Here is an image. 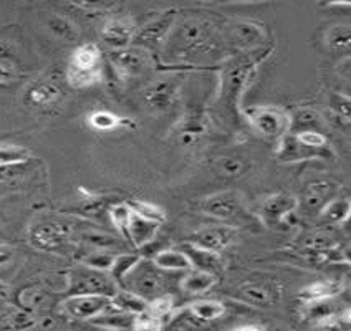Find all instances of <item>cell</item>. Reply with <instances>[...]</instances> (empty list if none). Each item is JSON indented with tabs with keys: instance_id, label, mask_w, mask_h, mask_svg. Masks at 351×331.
I'll list each match as a JSON object with an SVG mask.
<instances>
[{
	"instance_id": "d590c367",
	"label": "cell",
	"mask_w": 351,
	"mask_h": 331,
	"mask_svg": "<svg viewBox=\"0 0 351 331\" xmlns=\"http://www.w3.org/2000/svg\"><path fill=\"white\" fill-rule=\"evenodd\" d=\"M141 258H143L141 254H133V252L117 254L113 265H111L110 272L108 273H110V277L117 282L118 286H121V283L125 280L126 275L136 267V263L141 260Z\"/></svg>"
},
{
	"instance_id": "44dd1931",
	"label": "cell",
	"mask_w": 351,
	"mask_h": 331,
	"mask_svg": "<svg viewBox=\"0 0 351 331\" xmlns=\"http://www.w3.org/2000/svg\"><path fill=\"white\" fill-rule=\"evenodd\" d=\"M207 121L206 117L199 110L187 111V114L182 118L179 125V141L184 146H193L199 139L206 134Z\"/></svg>"
},
{
	"instance_id": "f6af8a7d",
	"label": "cell",
	"mask_w": 351,
	"mask_h": 331,
	"mask_svg": "<svg viewBox=\"0 0 351 331\" xmlns=\"http://www.w3.org/2000/svg\"><path fill=\"white\" fill-rule=\"evenodd\" d=\"M117 254L106 252V250H97V252H90L83 258V265L90 267V269L99 270V272H110L111 265H113Z\"/></svg>"
},
{
	"instance_id": "d6986e66",
	"label": "cell",
	"mask_w": 351,
	"mask_h": 331,
	"mask_svg": "<svg viewBox=\"0 0 351 331\" xmlns=\"http://www.w3.org/2000/svg\"><path fill=\"white\" fill-rule=\"evenodd\" d=\"M302 247L306 254L312 255V260H330V257L337 252L338 244L332 234L315 232L303 238Z\"/></svg>"
},
{
	"instance_id": "9a60e30c",
	"label": "cell",
	"mask_w": 351,
	"mask_h": 331,
	"mask_svg": "<svg viewBox=\"0 0 351 331\" xmlns=\"http://www.w3.org/2000/svg\"><path fill=\"white\" fill-rule=\"evenodd\" d=\"M176 25V10H167L159 17L149 20L141 30H136L133 42L138 43V47L143 45H158V43L166 42Z\"/></svg>"
},
{
	"instance_id": "484cf974",
	"label": "cell",
	"mask_w": 351,
	"mask_h": 331,
	"mask_svg": "<svg viewBox=\"0 0 351 331\" xmlns=\"http://www.w3.org/2000/svg\"><path fill=\"white\" fill-rule=\"evenodd\" d=\"M215 282H217V277L213 273L201 272V270L191 269L187 270L184 277L181 278V290L186 295H204L214 289Z\"/></svg>"
},
{
	"instance_id": "e0dca14e",
	"label": "cell",
	"mask_w": 351,
	"mask_h": 331,
	"mask_svg": "<svg viewBox=\"0 0 351 331\" xmlns=\"http://www.w3.org/2000/svg\"><path fill=\"white\" fill-rule=\"evenodd\" d=\"M298 207L292 194L278 193L267 197L261 204V219L267 225H278Z\"/></svg>"
},
{
	"instance_id": "11a10c76",
	"label": "cell",
	"mask_w": 351,
	"mask_h": 331,
	"mask_svg": "<svg viewBox=\"0 0 351 331\" xmlns=\"http://www.w3.org/2000/svg\"><path fill=\"white\" fill-rule=\"evenodd\" d=\"M9 295V285L0 280V298H5Z\"/></svg>"
},
{
	"instance_id": "83f0119b",
	"label": "cell",
	"mask_w": 351,
	"mask_h": 331,
	"mask_svg": "<svg viewBox=\"0 0 351 331\" xmlns=\"http://www.w3.org/2000/svg\"><path fill=\"white\" fill-rule=\"evenodd\" d=\"M194 321L210 323L219 320L226 315V305L219 300H197L186 308Z\"/></svg>"
},
{
	"instance_id": "f907efd6",
	"label": "cell",
	"mask_w": 351,
	"mask_h": 331,
	"mask_svg": "<svg viewBox=\"0 0 351 331\" xmlns=\"http://www.w3.org/2000/svg\"><path fill=\"white\" fill-rule=\"evenodd\" d=\"M15 71L10 69L7 63L0 62V85H7V83L14 82Z\"/></svg>"
},
{
	"instance_id": "d4e9b609",
	"label": "cell",
	"mask_w": 351,
	"mask_h": 331,
	"mask_svg": "<svg viewBox=\"0 0 351 331\" xmlns=\"http://www.w3.org/2000/svg\"><path fill=\"white\" fill-rule=\"evenodd\" d=\"M341 283L328 280V278H323V280H317L313 283H308L306 286H303L298 293L302 303L308 302H317V300H326V298H337L341 293Z\"/></svg>"
},
{
	"instance_id": "ab89813d",
	"label": "cell",
	"mask_w": 351,
	"mask_h": 331,
	"mask_svg": "<svg viewBox=\"0 0 351 331\" xmlns=\"http://www.w3.org/2000/svg\"><path fill=\"white\" fill-rule=\"evenodd\" d=\"M293 136L297 138V141L302 146L317 151V153H322L323 156H326L330 153L328 136L325 133H322V131H303V133L293 134Z\"/></svg>"
},
{
	"instance_id": "db71d44e",
	"label": "cell",
	"mask_w": 351,
	"mask_h": 331,
	"mask_svg": "<svg viewBox=\"0 0 351 331\" xmlns=\"http://www.w3.org/2000/svg\"><path fill=\"white\" fill-rule=\"evenodd\" d=\"M232 331H267L265 326L257 325V323H245V325L235 326Z\"/></svg>"
},
{
	"instance_id": "816d5d0a",
	"label": "cell",
	"mask_w": 351,
	"mask_h": 331,
	"mask_svg": "<svg viewBox=\"0 0 351 331\" xmlns=\"http://www.w3.org/2000/svg\"><path fill=\"white\" fill-rule=\"evenodd\" d=\"M12 260H14V249L7 245H0V269L9 265Z\"/></svg>"
},
{
	"instance_id": "7c38bea8",
	"label": "cell",
	"mask_w": 351,
	"mask_h": 331,
	"mask_svg": "<svg viewBox=\"0 0 351 331\" xmlns=\"http://www.w3.org/2000/svg\"><path fill=\"white\" fill-rule=\"evenodd\" d=\"M222 38H226L224 42L230 43L235 49L254 51L262 47L263 40H265V32L257 23L239 20V22H232L226 27Z\"/></svg>"
},
{
	"instance_id": "c3c4849f",
	"label": "cell",
	"mask_w": 351,
	"mask_h": 331,
	"mask_svg": "<svg viewBox=\"0 0 351 331\" xmlns=\"http://www.w3.org/2000/svg\"><path fill=\"white\" fill-rule=\"evenodd\" d=\"M351 103L348 97H343V95H332L330 97V106H332L333 113L338 118L345 119L346 123L350 121V111H351Z\"/></svg>"
},
{
	"instance_id": "8fae6325",
	"label": "cell",
	"mask_w": 351,
	"mask_h": 331,
	"mask_svg": "<svg viewBox=\"0 0 351 331\" xmlns=\"http://www.w3.org/2000/svg\"><path fill=\"white\" fill-rule=\"evenodd\" d=\"M179 91H181V85L176 78H159L146 86L143 99H145L147 110L154 111V113H165L176 105Z\"/></svg>"
},
{
	"instance_id": "4316f807",
	"label": "cell",
	"mask_w": 351,
	"mask_h": 331,
	"mask_svg": "<svg viewBox=\"0 0 351 331\" xmlns=\"http://www.w3.org/2000/svg\"><path fill=\"white\" fill-rule=\"evenodd\" d=\"M69 65L86 70L103 69V53L95 43H82L71 53Z\"/></svg>"
},
{
	"instance_id": "277c9868",
	"label": "cell",
	"mask_w": 351,
	"mask_h": 331,
	"mask_svg": "<svg viewBox=\"0 0 351 331\" xmlns=\"http://www.w3.org/2000/svg\"><path fill=\"white\" fill-rule=\"evenodd\" d=\"M202 212L219 222H224V225H242L244 222L250 221L252 215L247 212L244 206V199L235 191H222L206 197L201 204Z\"/></svg>"
},
{
	"instance_id": "603a6c76",
	"label": "cell",
	"mask_w": 351,
	"mask_h": 331,
	"mask_svg": "<svg viewBox=\"0 0 351 331\" xmlns=\"http://www.w3.org/2000/svg\"><path fill=\"white\" fill-rule=\"evenodd\" d=\"M343 306L337 302V298H326V300H317L302 303L300 317L303 321H308L315 325V323L326 320V318L333 317V315L343 312Z\"/></svg>"
},
{
	"instance_id": "8d00e7d4",
	"label": "cell",
	"mask_w": 351,
	"mask_h": 331,
	"mask_svg": "<svg viewBox=\"0 0 351 331\" xmlns=\"http://www.w3.org/2000/svg\"><path fill=\"white\" fill-rule=\"evenodd\" d=\"M30 159V151L19 145H0V169L20 166Z\"/></svg>"
},
{
	"instance_id": "f5cc1de1",
	"label": "cell",
	"mask_w": 351,
	"mask_h": 331,
	"mask_svg": "<svg viewBox=\"0 0 351 331\" xmlns=\"http://www.w3.org/2000/svg\"><path fill=\"white\" fill-rule=\"evenodd\" d=\"M12 53H14L12 43L7 42V40H0V62H2V60H5V58H9Z\"/></svg>"
},
{
	"instance_id": "1f68e13d",
	"label": "cell",
	"mask_w": 351,
	"mask_h": 331,
	"mask_svg": "<svg viewBox=\"0 0 351 331\" xmlns=\"http://www.w3.org/2000/svg\"><path fill=\"white\" fill-rule=\"evenodd\" d=\"M60 88L53 82H42L34 85L27 93V99L32 106L47 108L51 106L60 98Z\"/></svg>"
},
{
	"instance_id": "5b68a950",
	"label": "cell",
	"mask_w": 351,
	"mask_h": 331,
	"mask_svg": "<svg viewBox=\"0 0 351 331\" xmlns=\"http://www.w3.org/2000/svg\"><path fill=\"white\" fill-rule=\"evenodd\" d=\"M119 286L110 277L108 272L90 269L86 265H78L69 273V285L66 293L70 295H103V297H113Z\"/></svg>"
},
{
	"instance_id": "f1b7e54d",
	"label": "cell",
	"mask_w": 351,
	"mask_h": 331,
	"mask_svg": "<svg viewBox=\"0 0 351 331\" xmlns=\"http://www.w3.org/2000/svg\"><path fill=\"white\" fill-rule=\"evenodd\" d=\"M154 265L165 272H187L193 269L187 255L182 250H161L153 257Z\"/></svg>"
},
{
	"instance_id": "f546056e",
	"label": "cell",
	"mask_w": 351,
	"mask_h": 331,
	"mask_svg": "<svg viewBox=\"0 0 351 331\" xmlns=\"http://www.w3.org/2000/svg\"><path fill=\"white\" fill-rule=\"evenodd\" d=\"M323 43L332 51H348L351 45V29L348 23H333L323 32Z\"/></svg>"
},
{
	"instance_id": "ffe728a7",
	"label": "cell",
	"mask_w": 351,
	"mask_h": 331,
	"mask_svg": "<svg viewBox=\"0 0 351 331\" xmlns=\"http://www.w3.org/2000/svg\"><path fill=\"white\" fill-rule=\"evenodd\" d=\"M182 252L187 255L191 265H193V269L195 270L213 273L215 277H217V273L222 270V260L221 257H219V254L199 249V247L189 244V242H186V244L182 245Z\"/></svg>"
},
{
	"instance_id": "5bb4252c",
	"label": "cell",
	"mask_w": 351,
	"mask_h": 331,
	"mask_svg": "<svg viewBox=\"0 0 351 331\" xmlns=\"http://www.w3.org/2000/svg\"><path fill=\"white\" fill-rule=\"evenodd\" d=\"M234 235L235 232L230 225H210L199 229L187 242L199 247V249L209 250V252L214 254H221L234 241Z\"/></svg>"
},
{
	"instance_id": "6da1fadb",
	"label": "cell",
	"mask_w": 351,
	"mask_h": 331,
	"mask_svg": "<svg viewBox=\"0 0 351 331\" xmlns=\"http://www.w3.org/2000/svg\"><path fill=\"white\" fill-rule=\"evenodd\" d=\"M222 34L210 20L202 17H189L182 20L166 40L167 57L187 62L213 55L219 50Z\"/></svg>"
},
{
	"instance_id": "3957f363",
	"label": "cell",
	"mask_w": 351,
	"mask_h": 331,
	"mask_svg": "<svg viewBox=\"0 0 351 331\" xmlns=\"http://www.w3.org/2000/svg\"><path fill=\"white\" fill-rule=\"evenodd\" d=\"M169 272H165L154 265L153 260L141 258L133 270L126 275L119 289L138 295L146 303H151L156 298L167 295L169 289Z\"/></svg>"
},
{
	"instance_id": "bcb514c9",
	"label": "cell",
	"mask_w": 351,
	"mask_h": 331,
	"mask_svg": "<svg viewBox=\"0 0 351 331\" xmlns=\"http://www.w3.org/2000/svg\"><path fill=\"white\" fill-rule=\"evenodd\" d=\"M83 241L86 242L88 245L95 247L97 250H106V252H111V249L118 247V241L111 235L106 234H98V232H90L82 235Z\"/></svg>"
},
{
	"instance_id": "ac0fdd59",
	"label": "cell",
	"mask_w": 351,
	"mask_h": 331,
	"mask_svg": "<svg viewBox=\"0 0 351 331\" xmlns=\"http://www.w3.org/2000/svg\"><path fill=\"white\" fill-rule=\"evenodd\" d=\"M250 162L247 161L244 154L237 153V151H229V153L219 154L214 159V171L221 177L226 179H239L247 174Z\"/></svg>"
},
{
	"instance_id": "74e56055",
	"label": "cell",
	"mask_w": 351,
	"mask_h": 331,
	"mask_svg": "<svg viewBox=\"0 0 351 331\" xmlns=\"http://www.w3.org/2000/svg\"><path fill=\"white\" fill-rule=\"evenodd\" d=\"M20 303H22V306H25L29 312H40V310L49 308L50 297L45 290L32 286V289L22 290V293H20Z\"/></svg>"
},
{
	"instance_id": "8992f818",
	"label": "cell",
	"mask_w": 351,
	"mask_h": 331,
	"mask_svg": "<svg viewBox=\"0 0 351 331\" xmlns=\"http://www.w3.org/2000/svg\"><path fill=\"white\" fill-rule=\"evenodd\" d=\"M111 66L117 71L118 78L121 79H136L149 75L154 69V58L143 47H128L123 50L111 51L110 57Z\"/></svg>"
},
{
	"instance_id": "9f6ffc18",
	"label": "cell",
	"mask_w": 351,
	"mask_h": 331,
	"mask_svg": "<svg viewBox=\"0 0 351 331\" xmlns=\"http://www.w3.org/2000/svg\"><path fill=\"white\" fill-rule=\"evenodd\" d=\"M103 331H113V330H103Z\"/></svg>"
},
{
	"instance_id": "836d02e7",
	"label": "cell",
	"mask_w": 351,
	"mask_h": 331,
	"mask_svg": "<svg viewBox=\"0 0 351 331\" xmlns=\"http://www.w3.org/2000/svg\"><path fill=\"white\" fill-rule=\"evenodd\" d=\"M351 212V204L348 197H335L325 209L318 214L325 224L330 225H340L343 222L348 221Z\"/></svg>"
},
{
	"instance_id": "ba28073f",
	"label": "cell",
	"mask_w": 351,
	"mask_h": 331,
	"mask_svg": "<svg viewBox=\"0 0 351 331\" xmlns=\"http://www.w3.org/2000/svg\"><path fill=\"white\" fill-rule=\"evenodd\" d=\"M111 308V298L103 295H70L60 306L63 315L77 321H91Z\"/></svg>"
},
{
	"instance_id": "d6a6232c",
	"label": "cell",
	"mask_w": 351,
	"mask_h": 331,
	"mask_svg": "<svg viewBox=\"0 0 351 331\" xmlns=\"http://www.w3.org/2000/svg\"><path fill=\"white\" fill-rule=\"evenodd\" d=\"M111 306L118 312L133 315V317L147 310V303L143 298L125 289H118V292L111 297Z\"/></svg>"
},
{
	"instance_id": "7bdbcfd3",
	"label": "cell",
	"mask_w": 351,
	"mask_h": 331,
	"mask_svg": "<svg viewBox=\"0 0 351 331\" xmlns=\"http://www.w3.org/2000/svg\"><path fill=\"white\" fill-rule=\"evenodd\" d=\"M88 123L91 127L98 131H113L119 125H123V119L110 111H95L88 117Z\"/></svg>"
},
{
	"instance_id": "52a82bcc",
	"label": "cell",
	"mask_w": 351,
	"mask_h": 331,
	"mask_svg": "<svg viewBox=\"0 0 351 331\" xmlns=\"http://www.w3.org/2000/svg\"><path fill=\"white\" fill-rule=\"evenodd\" d=\"M245 117L254 130L263 138L280 139L289 133V114L277 106L249 108Z\"/></svg>"
},
{
	"instance_id": "4fadbf2b",
	"label": "cell",
	"mask_w": 351,
	"mask_h": 331,
	"mask_svg": "<svg viewBox=\"0 0 351 331\" xmlns=\"http://www.w3.org/2000/svg\"><path fill=\"white\" fill-rule=\"evenodd\" d=\"M69 235V227L62 224H51V222H43V224L32 227L29 238L30 244L35 249L45 250V252H55V250L62 249L65 245Z\"/></svg>"
},
{
	"instance_id": "b9f144b4",
	"label": "cell",
	"mask_w": 351,
	"mask_h": 331,
	"mask_svg": "<svg viewBox=\"0 0 351 331\" xmlns=\"http://www.w3.org/2000/svg\"><path fill=\"white\" fill-rule=\"evenodd\" d=\"M350 310L345 308L343 312L333 315V317L326 318V320H322L315 323L313 331H350Z\"/></svg>"
},
{
	"instance_id": "e575fe53",
	"label": "cell",
	"mask_w": 351,
	"mask_h": 331,
	"mask_svg": "<svg viewBox=\"0 0 351 331\" xmlns=\"http://www.w3.org/2000/svg\"><path fill=\"white\" fill-rule=\"evenodd\" d=\"M103 79V69L86 70V69H77V66H66V82L71 88H88L97 85Z\"/></svg>"
},
{
	"instance_id": "7a4b0ae2",
	"label": "cell",
	"mask_w": 351,
	"mask_h": 331,
	"mask_svg": "<svg viewBox=\"0 0 351 331\" xmlns=\"http://www.w3.org/2000/svg\"><path fill=\"white\" fill-rule=\"evenodd\" d=\"M267 57L265 53L258 51H245L239 58H234L229 65L222 70L221 75V101L224 108L230 113H235L241 105V99L244 97V91L249 83L250 77L257 69L258 63Z\"/></svg>"
},
{
	"instance_id": "60d3db41",
	"label": "cell",
	"mask_w": 351,
	"mask_h": 331,
	"mask_svg": "<svg viewBox=\"0 0 351 331\" xmlns=\"http://www.w3.org/2000/svg\"><path fill=\"white\" fill-rule=\"evenodd\" d=\"M131 207L134 214H138L139 217L146 219V221L156 222V224L161 225L162 222L166 221V212L161 209V207L153 204V202H146V201H133L128 204Z\"/></svg>"
},
{
	"instance_id": "f35d334b",
	"label": "cell",
	"mask_w": 351,
	"mask_h": 331,
	"mask_svg": "<svg viewBox=\"0 0 351 331\" xmlns=\"http://www.w3.org/2000/svg\"><path fill=\"white\" fill-rule=\"evenodd\" d=\"M47 27L55 37L60 40H65V42H73L78 38V30L69 19L60 17V15H50L47 20Z\"/></svg>"
},
{
	"instance_id": "9c48e42d",
	"label": "cell",
	"mask_w": 351,
	"mask_h": 331,
	"mask_svg": "<svg viewBox=\"0 0 351 331\" xmlns=\"http://www.w3.org/2000/svg\"><path fill=\"white\" fill-rule=\"evenodd\" d=\"M282 286L272 278L247 280L235 289V298L252 306H272L280 300Z\"/></svg>"
},
{
	"instance_id": "7dc6e473",
	"label": "cell",
	"mask_w": 351,
	"mask_h": 331,
	"mask_svg": "<svg viewBox=\"0 0 351 331\" xmlns=\"http://www.w3.org/2000/svg\"><path fill=\"white\" fill-rule=\"evenodd\" d=\"M161 330H162V321L154 317L149 310L136 315V317H134L133 328H131V331H161Z\"/></svg>"
},
{
	"instance_id": "7402d4cb",
	"label": "cell",
	"mask_w": 351,
	"mask_h": 331,
	"mask_svg": "<svg viewBox=\"0 0 351 331\" xmlns=\"http://www.w3.org/2000/svg\"><path fill=\"white\" fill-rule=\"evenodd\" d=\"M159 230V224L156 222L146 221V219L139 217L138 214H131L130 227H128V241L131 242L136 249L146 247L147 244L156 238Z\"/></svg>"
},
{
	"instance_id": "2e32d148",
	"label": "cell",
	"mask_w": 351,
	"mask_h": 331,
	"mask_svg": "<svg viewBox=\"0 0 351 331\" xmlns=\"http://www.w3.org/2000/svg\"><path fill=\"white\" fill-rule=\"evenodd\" d=\"M134 35H136V25H134L133 20L125 17L108 20L101 30L103 42L113 51L131 47Z\"/></svg>"
},
{
	"instance_id": "30bf717a",
	"label": "cell",
	"mask_w": 351,
	"mask_h": 331,
	"mask_svg": "<svg viewBox=\"0 0 351 331\" xmlns=\"http://www.w3.org/2000/svg\"><path fill=\"white\" fill-rule=\"evenodd\" d=\"M340 189V182L333 181V179H315L303 187L302 209L306 214L318 215L335 197H338Z\"/></svg>"
},
{
	"instance_id": "681fc988",
	"label": "cell",
	"mask_w": 351,
	"mask_h": 331,
	"mask_svg": "<svg viewBox=\"0 0 351 331\" xmlns=\"http://www.w3.org/2000/svg\"><path fill=\"white\" fill-rule=\"evenodd\" d=\"M37 325V320L32 317V313L29 312H17L15 315L10 317V326L12 330L15 331H25L34 328Z\"/></svg>"
},
{
	"instance_id": "4dcf8cb0",
	"label": "cell",
	"mask_w": 351,
	"mask_h": 331,
	"mask_svg": "<svg viewBox=\"0 0 351 331\" xmlns=\"http://www.w3.org/2000/svg\"><path fill=\"white\" fill-rule=\"evenodd\" d=\"M91 325L98 326L101 330H113V331H131L134 323L133 315H128L123 312H118V310L111 308L110 312L99 315V317L93 318L90 321Z\"/></svg>"
},
{
	"instance_id": "ee69618b",
	"label": "cell",
	"mask_w": 351,
	"mask_h": 331,
	"mask_svg": "<svg viewBox=\"0 0 351 331\" xmlns=\"http://www.w3.org/2000/svg\"><path fill=\"white\" fill-rule=\"evenodd\" d=\"M110 219L113 222V225L117 227V230L123 237L128 241V227H130V221H131V207L128 204H117L113 207H110Z\"/></svg>"
},
{
	"instance_id": "cb8c5ba5",
	"label": "cell",
	"mask_w": 351,
	"mask_h": 331,
	"mask_svg": "<svg viewBox=\"0 0 351 331\" xmlns=\"http://www.w3.org/2000/svg\"><path fill=\"white\" fill-rule=\"evenodd\" d=\"M325 126L322 114L318 113L313 108H298L297 111H293L292 117H289V133L290 134H298L303 131H322Z\"/></svg>"
}]
</instances>
